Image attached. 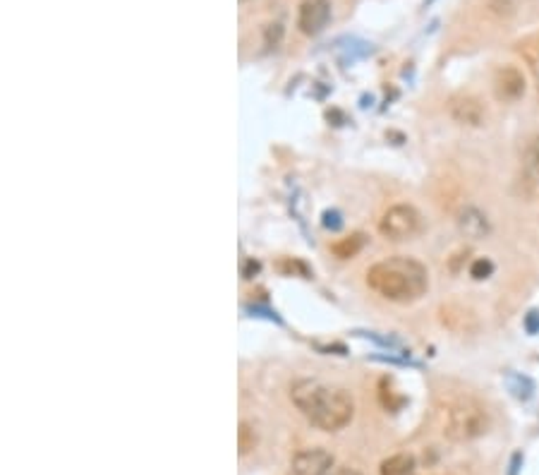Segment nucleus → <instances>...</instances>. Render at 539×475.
I'll return each instance as SVG.
<instances>
[{"mask_svg":"<svg viewBox=\"0 0 539 475\" xmlns=\"http://www.w3.org/2000/svg\"><path fill=\"white\" fill-rule=\"evenodd\" d=\"M367 286L376 295L391 303H412L429 288V274L422 262L398 255L376 262L367 271Z\"/></svg>","mask_w":539,"mask_h":475,"instance_id":"f03ea898","label":"nucleus"},{"mask_svg":"<svg viewBox=\"0 0 539 475\" xmlns=\"http://www.w3.org/2000/svg\"><path fill=\"white\" fill-rule=\"evenodd\" d=\"M527 80L523 75L520 67L516 65H503L494 72V96L503 104H516L525 96Z\"/></svg>","mask_w":539,"mask_h":475,"instance_id":"39448f33","label":"nucleus"},{"mask_svg":"<svg viewBox=\"0 0 539 475\" xmlns=\"http://www.w3.org/2000/svg\"><path fill=\"white\" fill-rule=\"evenodd\" d=\"M525 329H527L530 334H537V332H539V312H537V310H532V312L525 317Z\"/></svg>","mask_w":539,"mask_h":475,"instance_id":"a211bd4d","label":"nucleus"},{"mask_svg":"<svg viewBox=\"0 0 539 475\" xmlns=\"http://www.w3.org/2000/svg\"><path fill=\"white\" fill-rule=\"evenodd\" d=\"M455 224H458L460 233L470 238V240H484V238L492 233V224H489L487 214L482 209H477V207H463L458 211Z\"/></svg>","mask_w":539,"mask_h":475,"instance_id":"1a4fd4ad","label":"nucleus"},{"mask_svg":"<svg viewBox=\"0 0 539 475\" xmlns=\"http://www.w3.org/2000/svg\"><path fill=\"white\" fill-rule=\"evenodd\" d=\"M439 428L451 442H472L489 430V410L475 396H451L439 406Z\"/></svg>","mask_w":539,"mask_h":475,"instance_id":"7ed1b4c3","label":"nucleus"},{"mask_svg":"<svg viewBox=\"0 0 539 475\" xmlns=\"http://www.w3.org/2000/svg\"><path fill=\"white\" fill-rule=\"evenodd\" d=\"M256 442H259V437H256V430L252 428L250 423H245V420H242L240 430H237V449H240V456H247L250 452H254Z\"/></svg>","mask_w":539,"mask_h":475,"instance_id":"f8f14e48","label":"nucleus"},{"mask_svg":"<svg viewBox=\"0 0 539 475\" xmlns=\"http://www.w3.org/2000/svg\"><path fill=\"white\" fill-rule=\"evenodd\" d=\"M333 466H336V459H333L331 452L322 447H312L295 454L290 471H293V475H328L333 471Z\"/></svg>","mask_w":539,"mask_h":475,"instance_id":"0eeeda50","label":"nucleus"},{"mask_svg":"<svg viewBox=\"0 0 539 475\" xmlns=\"http://www.w3.org/2000/svg\"><path fill=\"white\" fill-rule=\"evenodd\" d=\"M527 62H530L532 72H535V77H537V94H539V43L527 48Z\"/></svg>","mask_w":539,"mask_h":475,"instance_id":"f3484780","label":"nucleus"},{"mask_svg":"<svg viewBox=\"0 0 539 475\" xmlns=\"http://www.w3.org/2000/svg\"><path fill=\"white\" fill-rule=\"evenodd\" d=\"M362 235H352V238H343V240H338L336 245L331 247L333 255L341 257V259H350V257H355L359 252V247H362Z\"/></svg>","mask_w":539,"mask_h":475,"instance_id":"ddd939ff","label":"nucleus"},{"mask_svg":"<svg viewBox=\"0 0 539 475\" xmlns=\"http://www.w3.org/2000/svg\"><path fill=\"white\" fill-rule=\"evenodd\" d=\"M492 274H494V262L487 259V257H479V259H475L472 266H470V276H472L475 281H484Z\"/></svg>","mask_w":539,"mask_h":475,"instance_id":"4468645a","label":"nucleus"},{"mask_svg":"<svg viewBox=\"0 0 539 475\" xmlns=\"http://www.w3.org/2000/svg\"><path fill=\"white\" fill-rule=\"evenodd\" d=\"M264 38H266V46L276 48L280 43V38H283V24H278V22L269 24V27L264 29Z\"/></svg>","mask_w":539,"mask_h":475,"instance_id":"2eb2a0df","label":"nucleus"},{"mask_svg":"<svg viewBox=\"0 0 539 475\" xmlns=\"http://www.w3.org/2000/svg\"><path fill=\"white\" fill-rule=\"evenodd\" d=\"M290 401L314 428L324 432H338L350 425L355 415V401L343 386L307 377L290 384Z\"/></svg>","mask_w":539,"mask_h":475,"instance_id":"f257e3e1","label":"nucleus"},{"mask_svg":"<svg viewBox=\"0 0 539 475\" xmlns=\"http://www.w3.org/2000/svg\"><path fill=\"white\" fill-rule=\"evenodd\" d=\"M489 8H492L496 14H501V17H508V14L516 12L513 0H489Z\"/></svg>","mask_w":539,"mask_h":475,"instance_id":"dca6fc26","label":"nucleus"},{"mask_svg":"<svg viewBox=\"0 0 539 475\" xmlns=\"http://www.w3.org/2000/svg\"><path fill=\"white\" fill-rule=\"evenodd\" d=\"M422 231V216L412 205H393L379 219V233L386 240H410Z\"/></svg>","mask_w":539,"mask_h":475,"instance_id":"20e7f679","label":"nucleus"},{"mask_svg":"<svg viewBox=\"0 0 539 475\" xmlns=\"http://www.w3.org/2000/svg\"><path fill=\"white\" fill-rule=\"evenodd\" d=\"M448 115L465 128H482L487 123V108L472 94H455L448 99Z\"/></svg>","mask_w":539,"mask_h":475,"instance_id":"423d86ee","label":"nucleus"},{"mask_svg":"<svg viewBox=\"0 0 539 475\" xmlns=\"http://www.w3.org/2000/svg\"><path fill=\"white\" fill-rule=\"evenodd\" d=\"M331 19V3L328 0H304L300 5V14H298V27L302 34L307 36H314L319 34Z\"/></svg>","mask_w":539,"mask_h":475,"instance_id":"6e6552de","label":"nucleus"},{"mask_svg":"<svg viewBox=\"0 0 539 475\" xmlns=\"http://www.w3.org/2000/svg\"><path fill=\"white\" fill-rule=\"evenodd\" d=\"M525 176L530 190L539 195V137H535L527 147V159H525Z\"/></svg>","mask_w":539,"mask_h":475,"instance_id":"9b49d317","label":"nucleus"},{"mask_svg":"<svg viewBox=\"0 0 539 475\" xmlns=\"http://www.w3.org/2000/svg\"><path fill=\"white\" fill-rule=\"evenodd\" d=\"M520 454H516V456H513V471H511V475H516V471H518V463H520Z\"/></svg>","mask_w":539,"mask_h":475,"instance_id":"aec40b11","label":"nucleus"},{"mask_svg":"<svg viewBox=\"0 0 539 475\" xmlns=\"http://www.w3.org/2000/svg\"><path fill=\"white\" fill-rule=\"evenodd\" d=\"M328 475H364V473L357 471V468H352V466H333V471Z\"/></svg>","mask_w":539,"mask_h":475,"instance_id":"6ab92c4d","label":"nucleus"},{"mask_svg":"<svg viewBox=\"0 0 539 475\" xmlns=\"http://www.w3.org/2000/svg\"><path fill=\"white\" fill-rule=\"evenodd\" d=\"M379 475H415V459L410 454H393L381 461Z\"/></svg>","mask_w":539,"mask_h":475,"instance_id":"9d476101","label":"nucleus"}]
</instances>
